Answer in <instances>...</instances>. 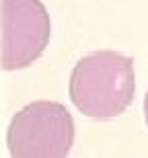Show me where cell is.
<instances>
[{
  "label": "cell",
  "mask_w": 148,
  "mask_h": 158,
  "mask_svg": "<svg viewBox=\"0 0 148 158\" xmlns=\"http://www.w3.org/2000/svg\"><path fill=\"white\" fill-rule=\"evenodd\" d=\"M134 90V60L111 49L84 56L70 76L72 103L93 119L121 115L132 105Z\"/></svg>",
  "instance_id": "obj_1"
},
{
  "label": "cell",
  "mask_w": 148,
  "mask_h": 158,
  "mask_svg": "<svg viewBox=\"0 0 148 158\" xmlns=\"http://www.w3.org/2000/svg\"><path fill=\"white\" fill-rule=\"evenodd\" d=\"M74 142V119L64 105L37 101L12 117L8 150L19 158L66 156Z\"/></svg>",
  "instance_id": "obj_2"
},
{
  "label": "cell",
  "mask_w": 148,
  "mask_h": 158,
  "mask_svg": "<svg viewBox=\"0 0 148 158\" xmlns=\"http://www.w3.org/2000/svg\"><path fill=\"white\" fill-rule=\"evenodd\" d=\"M0 29L2 70H21L48 47L52 23L41 0H2Z\"/></svg>",
  "instance_id": "obj_3"
},
{
  "label": "cell",
  "mask_w": 148,
  "mask_h": 158,
  "mask_svg": "<svg viewBox=\"0 0 148 158\" xmlns=\"http://www.w3.org/2000/svg\"><path fill=\"white\" fill-rule=\"evenodd\" d=\"M144 117H146V125H148V93L144 97Z\"/></svg>",
  "instance_id": "obj_4"
}]
</instances>
